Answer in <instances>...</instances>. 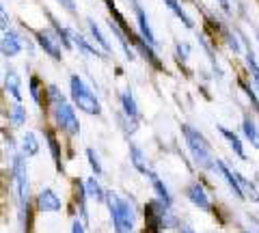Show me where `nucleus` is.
Instances as JSON below:
<instances>
[{"label": "nucleus", "instance_id": "nucleus-23", "mask_svg": "<svg viewBox=\"0 0 259 233\" xmlns=\"http://www.w3.org/2000/svg\"><path fill=\"white\" fill-rule=\"evenodd\" d=\"M110 30H112V33H115V37L119 39V43H121V48H123V52H125V59H127V61H134V59H136V52H134L132 43H130L127 35L117 26L115 22H110Z\"/></svg>", "mask_w": 259, "mask_h": 233}, {"label": "nucleus", "instance_id": "nucleus-2", "mask_svg": "<svg viewBox=\"0 0 259 233\" xmlns=\"http://www.w3.org/2000/svg\"><path fill=\"white\" fill-rule=\"evenodd\" d=\"M110 218L117 233H132L134 231V205L127 199L119 197L117 192H106Z\"/></svg>", "mask_w": 259, "mask_h": 233}, {"label": "nucleus", "instance_id": "nucleus-32", "mask_svg": "<svg viewBox=\"0 0 259 233\" xmlns=\"http://www.w3.org/2000/svg\"><path fill=\"white\" fill-rule=\"evenodd\" d=\"M46 136H48V141H50V149H52V156H54V160H56V164L61 166V156H59V145H56V138H54V134L52 132H46Z\"/></svg>", "mask_w": 259, "mask_h": 233}, {"label": "nucleus", "instance_id": "nucleus-21", "mask_svg": "<svg viewBox=\"0 0 259 233\" xmlns=\"http://www.w3.org/2000/svg\"><path fill=\"white\" fill-rule=\"evenodd\" d=\"M132 41H134V45H136V50H139V52L145 56V59L151 63L153 67H156V69H162V61L156 56V50H153V48H151L147 41H143V39H132Z\"/></svg>", "mask_w": 259, "mask_h": 233}, {"label": "nucleus", "instance_id": "nucleus-13", "mask_svg": "<svg viewBox=\"0 0 259 233\" xmlns=\"http://www.w3.org/2000/svg\"><path fill=\"white\" fill-rule=\"evenodd\" d=\"M147 177H149V181H151L153 192H156V199L160 201V203H164L166 207H171V205H173V195H171V190H168L166 183L160 179V175H156L153 171H149Z\"/></svg>", "mask_w": 259, "mask_h": 233}, {"label": "nucleus", "instance_id": "nucleus-5", "mask_svg": "<svg viewBox=\"0 0 259 233\" xmlns=\"http://www.w3.org/2000/svg\"><path fill=\"white\" fill-rule=\"evenodd\" d=\"M13 179H15V190H18V203H20V216L24 218V212L28 207L30 199V183H28V168L22 156L13 158Z\"/></svg>", "mask_w": 259, "mask_h": 233}, {"label": "nucleus", "instance_id": "nucleus-3", "mask_svg": "<svg viewBox=\"0 0 259 233\" xmlns=\"http://www.w3.org/2000/svg\"><path fill=\"white\" fill-rule=\"evenodd\" d=\"M48 95H50V102L54 104V119H56V123H59V127L65 130L67 134H78L80 132V121H78L74 108L65 102L63 93L52 84L50 89H48Z\"/></svg>", "mask_w": 259, "mask_h": 233}, {"label": "nucleus", "instance_id": "nucleus-31", "mask_svg": "<svg viewBox=\"0 0 259 233\" xmlns=\"http://www.w3.org/2000/svg\"><path fill=\"white\" fill-rule=\"evenodd\" d=\"M175 54H177V59L180 61H188V54H190V45L188 43H177L175 45Z\"/></svg>", "mask_w": 259, "mask_h": 233}, {"label": "nucleus", "instance_id": "nucleus-12", "mask_svg": "<svg viewBox=\"0 0 259 233\" xmlns=\"http://www.w3.org/2000/svg\"><path fill=\"white\" fill-rule=\"evenodd\" d=\"M216 130H218V134H221L223 138L227 141V145L231 147L233 154H236L240 160H244V162H246V149H244V143H242L240 136L233 132V130H229V127H225V125H218Z\"/></svg>", "mask_w": 259, "mask_h": 233}, {"label": "nucleus", "instance_id": "nucleus-8", "mask_svg": "<svg viewBox=\"0 0 259 233\" xmlns=\"http://www.w3.org/2000/svg\"><path fill=\"white\" fill-rule=\"evenodd\" d=\"M134 15H136V24H139V30H141V39L143 41H147L153 50L158 48V41H156V35H153V30L149 26V18H147V13H145V9L139 5V3H134Z\"/></svg>", "mask_w": 259, "mask_h": 233}, {"label": "nucleus", "instance_id": "nucleus-19", "mask_svg": "<svg viewBox=\"0 0 259 233\" xmlns=\"http://www.w3.org/2000/svg\"><path fill=\"white\" fill-rule=\"evenodd\" d=\"M240 41L244 43V61H246V67L250 71V76H253V80H259V63H257V56L253 52V48H250L246 35H240Z\"/></svg>", "mask_w": 259, "mask_h": 233}, {"label": "nucleus", "instance_id": "nucleus-38", "mask_svg": "<svg viewBox=\"0 0 259 233\" xmlns=\"http://www.w3.org/2000/svg\"><path fill=\"white\" fill-rule=\"evenodd\" d=\"M253 86H255V91H257V95H259V80H253Z\"/></svg>", "mask_w": 259, "mask_h": 233}, {"label": "nucleus", "instance_id": "nucleus-18", "mask_svg": "<svg viewBox=\"0 0 259 233\" xmlns=\"http://www.w3.org/2000/svg\"><path fill=\"white\" fill-rule=\"evenodd\" d=\"M67 33H69V39H71V43H74L76 48L82 54H89V56H102V52L97 50L95 45H91L89 43V39H84L80 33H76V30H71V28H67Z\"/></svg>", "mask_w": 259, "mask_h": 233}, {"label": "nucleus", "instance_id": "nucleus-14", "mask_svg": "<svg viewBox=\"0 0 259 233\" xmlns=\"http://www.w3.org/2000/svg\"><path fill=\"white\" fill-rule=\"evenodd\" d=\"M242 136H244V141L250 145V147H255L259 151V125L255 123V119L250 115H244V119H242Z\"/></svg>", "mask_w": 259, "mask_h": 233}, {"label": "nucleus", "instance_id": "nucleus-24", "mask_svg": "<svg viewBox=\"0 0 259 233\" xmlns=\"http://www.w3.org/2000/svg\"><path fill=\"white\" fill-rule=\"evenodd\" d=\"M22 154L26 156V158H32V156L39 154V141H37L35 132L22 134Z\"/></svg>", "mask_w": 259, "mask_h": 233}, {"label": "nucleus", "instance_id": "nucleus-39", "mask_svg": "<svg viewBox=\"0 0 259 233\" xmlns=\"http://www.w3.org/2000/svg\"><path fill=\"white\" fill-rule=\"evenodd\" d=\"M182 233H194V231H192V229H188V227H184V229H182Z\"/></svg>", "mask_w": 259, "mask_h": 233}, {"label": "nucleus", "instance_id": "nucleus-1", "mask_svg": "<svg viewBox=\"0 0 259 233\" xmlns=\"http://www.w3.org/2000/svg\"><path fill=\"white\" fill-rule=\"evenodd\" d=\"M182 136L186 141V147H188L190 156L194 160V164L199 168H203V171H216V156L212 151V145L207 143V138L203 134H201L197 127H192L188 123L182 125Z\"/></svg>", "mask_w": 259, "mask_h": 233}, {"label": "nucleus", "instance_id": "nucleus-10", "mask_svg": "<svg viewBox=\"0 0 259 233\" xmlns=\"http://www.w3.org/2000/svg\"><path fill=\"white\" fill-rule=\"evenodd\" d=\"M22 37L15 33V30H7V33H3V39H0V52H3V56H7V59H13V56H18L22 52Z\"/></svg>", "mask_w": 259, "mask_h": 233}, {"label": "nucleus", "instance_id": "nucleus-7", "mask_svg": "<svg viewBox=\"0 0 259 233\" xmlns=\"http://www.w3.org/2000/svg\"><path fill=\"white\" fill-rule=\"evenodd\" d=\"M186 199H188L194 207H199L201 212H212V201H209V195L205 192L201 181L188 183V188H186Z\"/></svg>", "mask_w": 259, "mask_h": 233}, {"label": "nucleus", "instance_id": "nucleus-42", "mask_svg": "<svg viewBox=\"0 0 259 233\" xmlns=\"http://www.w3.org/2000/svg\"><path fill=\"white\" fill-rule=\"evenodd\" d=\"M132 3H136V0H132Z\"/></svg>", "mask_w": 259, "mask_h": 233}, {"label": "nucleus", "instance_id": "nucleus-35", "mask_svg": "<svg viewBox=\"0 0 259 233\" xmlns=\"http://www.w3.org/2000/svg\"><path fill=\"white\" fill-rule=\"evenodd\" d=\"M71 233H87V231H84V222L76 218L74 222H71Z\"/></svg>", "mask_w": 259, "mask_h": 233}, {"label": "nucleus", "instance_id": "nucleus-29", "mask_svg": "<svg viewBox=\"0 0 259 233\" xmlns=\"http://www.w3.org/2000/svg\"><path fill=\"white\" fill-rule=\"evenodd\" d=\"M225 41H227V45H229V50L233 52V54H240L242 52V43H240V39L231 33V30H225Z\"/></svg>", "mask_w": 259, "mask_h": 233}, {"label": "nucleus", "instance_id": "nucleus-22", "mask_svg": "<svg viewBox=\"0 0 259 233\" xmlns=\"http://www.w3.org/2000/svg\"><path fill=\"white\" fill-rule=\"evenodd\" d=\"M84 195L91 199V201H97V203L106 201V192H104V188L100 186V181H97L95 177H89L84 181Z\"/></svg>", "mask_w": 259, "mask_h": 233}, {"label": "nucleus", "instance_id": "nucleus-33", "mask_svg": "<svg viewBox=\"0 0 259 233\" xmlns=\"http://www.w3.org/2000/svg\"><path fill=\"white\" fill-rule=\"evenodd\" d=\"M9 13H7L5 9H3V5H0V30H3V33H7V30H11L9 28Z\"/></svg>", "mask_w": 259, "mask_h": 233}, {"label": "nucleus", "instance_id": "nucleus-40", "mask_svg": "<svg viewBox=\"0 0 259 233\" xmlns=\"http://www.w3.org/2000/svg\"><path fill=\"white\" fill-rule=\"evenodd\" d=\"M255 37H257V43H259V30H257V35H255Z\"/></svg>", "mask_w": 259, "mask_h": 233}, {"label": "nucleus", "instance_id": "nucleus-17", "mask_svg": "<svg viewBox=\"0 0 259 233\" xmlns=\"http://www.w3.org/2000/svg\"><path fill=\"white\" fill-rule=\"evenodd\" d=\"M5 89L7 93H11L13 100H22V80L18 76L15 69H7V76H5Z\"/></svg>", "mask_w": 259, "mask_h": 233}, {"label": "nucleus", "instance_id": "nucleus-15", "mask_svg": "<svg viewBox=\"0 0 259 233\" xmlns=\"http://www.w3.org/2000/svg\"><path fill=\"white\" fill-rule=\"evenodd\" d=\"M121 108H123V117H127L130 121H136V123H139V117H141L139 104H136L134 93L130 91V89H125L123 93H121Z\"/></svg>", "mask_w": 259, "mask_h": 233}, {"label": "nucleus", "instance_id": "nucleus-30", "mask_svg": "<svg viewBox=\"0 0 259 233\" xmlns=\"http://www.w3.org/2000/svg\"><path fill=\"white\" fill-rule=\"evenodd\" d=\"M87 158H89V164H91V168L95 171V175H102V164H100V158H97V154L93 149H87Z\"/></svg>", "mask_w": 259, "mask_h": 233}, {"label": "nucleus", "instance_id": "nucleus-28", "mask_svg": "<svg viewBox=\"0 0 259 233\" xmlns=\"http://www.w3.org/2000/svg\"><path fill=\"white\" fill-rule=\"evenodd\" d=\"M11 123L15 125V127H20V125H24V123H26V108H22L20 106V104H18V106H13L11 108Z\"/></svg>", "mask_w": 259, "mask_h": 233}, {"label": "nucleus", "instance_id": "nucleus-41", "mask_svg": "<svg viewBox=\"0 0 259 233\" xmlns=\"http://www.w3.org/2000/svg\"><path fill=\"white\" fill-rule=\"evenodd\" d=\"M240 233H250V231H240Z\"/></svg>", "mask_w": 259, "mask_h": 233}, {"label": "nucleus", "instance_id": "nucleus-20", "mask_svg": "<svg viewBox=\"0 0 259 233\" xmlns=\"http://www.w3.org/2000/svg\"><path fill=\"white\" fill-rule=\"evenodd\" d=\"M238 86L242 89V93L246 95V100L250 104V108H253V112H255V115H259V95L255 91V86L250 84L248 80H244V78H238Z\"/></svg>", "mask_w": 259, "mask_h": 233}, {"label": "nucleus", "instance_id": "nucleus-11", "mask_svg": "<svg viewBox=\"0 0 259 233\" xmlns=\"http://www.w3.org/2000/svg\"><path fill=\"white\" fill-rule=\"evenodd\" d=\"M37 205H39V210H41V212L56 214V212H61L63 201H61V197L56 195L52 188H44L41 192H39V197H37Z\"/></svg>", "mask_w": 259, "mask_h": 233}, {"label": "nucleus", "instance_id": "nucleus-37", "mask_svg": "<svg viewBox=\"0 0 259 233\" xmlns=\"http://www.w3.org/2000/svg\"><path fill=\"white\" fill-rule=\"evenodd\" d=\"M218 5H221V9L229 15L231 13V0H218Z\"/></svg>", "mask_w": 259, "mask_h": 233}, {"label": "nucleus", "instance_id": "nucleus-16", "mask_svg": "<svg viewBox=\"0 0 259 233\" xmlns=\"http://www.w3.org/2000/svg\"><path fill=\"white\" fill-rule=\"evenodd\" d=\"M130 162H132V166L143 175H147L151 171L149 164H147V156H145V151L134 143H130Z\"/></svg>", "mask_w": 259, "mask_h": 233}, {"label": "nucleus", "instance_id": "nucleus-4", "mask_svg": "<svg viewBox=\"0 0 259 233\" xmlns=\"http://www.w3.org/2000/svg\"><path fill=\"white\" fill-rule=\"evenodd\" d=\"M69 84H71V100H74L76 106L82 112H87V115H100L102 112L100 100H97L95 93L87 86L84 80L76 74V76H71Z\"/></svg>", "mask_w": 259, "mask_h": 233}, {"label": "nucleus", "instance_id": "nucleus-27", "mask_svg": "<svg viewBox=\"0 0 259 233\" xmlns=\"http://www.w3.org/2000/svg\"><path fill=\"white\" fill-rule=\"evenodd\" d=\"M199 43L203 45L207 59H209V63H212V67H214V71H216V76L223 78V71H221V67H218V61H216V54H214V50H212V45H209V43L205 41V37H201V35H199Z\"/></svg>", "mask_w": 259, "mask_h": 233}, {"label": "nucleus", "instance_id": "nucleus-25", "mask_svg": "<svg viewBox=\"0 0 259 233\" xmlns=\"http://www.w3.org/2000/svg\"><path fill=\"white\" fill-rule=\"evenodd\" d=\"M162 3H164V5L168 7V11H173V13L177 15V18H180V20L184 22V26H186V28H194V22H192V18H190V15L184 11V7L180 5V0H162Z\"/></svg>", "mask_w": 259, "mask_h": 233}, {"label": "nucleus", "instance_id": "nucleus-26", "mask_svg": "<svg viewBox=\"0 0 259 233\" xmlns=\"http://www.w3.org/2000/svg\"><path fill=\"white\" fill-rule=\"evenodd\" d=\"M87 24H89V30H91V35H93V39L97 41V45H100V48H102V50L106 52V54H110V52H112V48H110V43H108V39L104 37L102 28L95 24V20H87Z\"/></svg>", "mask_w": 259, "mask_h": 233}, {"label": "nucleus", "instance_id": "nucleus-9", "mask_svg": "<svg viewBox=\"0 0 259 233\" xmlns=\"http://www.w3.org/2000/svg\"><path fill=\"white\" fill-rule=\"evenodd\" d=\"M37 43L44 48V52H48L54 61H61V41H59V35H54L52 30H39L37 33Z\"/></svg>", "mask_w": 259, "mask_h": 233}, {"label": "nucleus", "instance_id": "nucleus-34", "mask_svg": "<svg viewBox=\"0 0 259 233\" xmlns=\"http://www.w3.org/2000/svg\"><path fill=\"white\" fill-rule=\"evenodd\" d=\"M30 98L39 104V78L37 76L30 78Z\"/></svg>", "mask_w": 259, "mask_h": 233}, {"label": "nucleus", "instance_id": "nucleus-6", "mask_svg": "<svg viewBox=\"0 0 259 233\" xmlns=\"http://www.w3.org/2000/svg\"><path fill=\"white\" fill-rule=\"evenodd\" d=\"M214 173H218V177H221L227 186H229V190H231V195L236 197V199H240V201H244L246 197H244V190H242V186L238 183V177H236V171L225 162V160H216V171Z\"/></svg>", "mask_w": 259, "mask_h": 233}, {"label": "nucleus", "instance_id": "nucleus-36", "mask_svg": "<svg viewBox=\"0 0 259 233\" xmlns=\"http://www.w3.org/2000/svg\"><path fill=\"white\" fill-rule=\"evenodd\" d=\"M56 3L63 5V7H65V9H67L69 13H76V3H74V0H56Z\"/></svg>", "mask_w": 259, "mask_h": 233}]
</instances>
